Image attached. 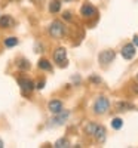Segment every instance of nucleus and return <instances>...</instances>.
<instances>
[{
    "label": "nucleus",
    "instance_id": "6ab92c4d",
    "mask_svg": "<svg viewBox=\"0 0 138 148\" xmlns=\"http://www.w3.org/2000/svg\"><path fill=\"white\" fill-rule=\"evenodd\" d=\"M18 67L21 68V70H28L30 68V62L27 59H19L18 61Z\"/></svg>",
    "mask_w": 138,
    "mask_h": 148
},
{
    "label": "nucleus",
    "instance_id": "ddd939ff",
    "mask_svg": "<svg viewBox=\"0 0 138 148\" xmlns=\"http://www.w3.org/2000/svg\"><path fill=\"white\" fill-rule=\"evenodd\" d=\"M59 9H61L59 0H51V2H49V12H51V14H57Z\"/></svg>",
    "mask_w": 138,
    "mask_h": 148
},
{
    "label": "nucleus",
    "instance_id": "0eeeda50",
    "mask_svg": "<svg viewBox=\"0 0 138 148\" xmlns=\"http://www.w3.org/2000/svg\"><path fill=\"white\" fill-rule=\"evenodd\" d=\"M80 15L83 18H91V16H95L97 15V9L91 5V3H85L80 9Z\"/></svg>",
    "mask_w": 138,
    "mask_h": 148
},
{
    "label": "nucleus",
    "instance_id": "2eb2a0df",
    "mask_svg": "<svg viewBox=\"0 0 138 148\" xmlns=\"http://www.w3.org/2000/svg\"><path fill=\"white\" fill-rule=\"evenodd\" d=\"M97 127H98V125H94V123H88V125L85 126V132H86L88 135H94V133L97 132Z\"/></svg>",
    "mask_w": 138,
    "mask_h": 148
},
{
    "label": "nucleus",
    "instance_id": "b1692460",
    "mask_svg": "<svg viewBox=\"0 0 138 148\" xmlns=\"http://www.w3.org/2000/svg\"><path fill=\"white\" fill-rule=\"evenodd\" d=\"M2 147H3V142H2V141H0V148H2Z\"/></svg>",
    "mask_w": 138,
    "mask_h": 148
},
{
    "label": "nucleus",
    "instance_id": "a211bd4d",
    "mask_svg": "<svg viewBox=\"0 0 138 148\" xmlns=\"http://www.w3.org/2000/svg\"><path fill=\"white\" fill-rule=\"evenodd\" d=\"M55 148H66V147H68V141L67 139H58L57 142H55V145H54Z\"/></svg>",
    "mask_w": 138,
    "mask_h": 148
},
{
    "label": "nucleus",
    "instance_id": "f257e3e1",
    "mask_svg": "<svg viewBox=\"0 0 138 148\" xmlns=\"http://www.w3.org/2000/svg\"><path fill=\"white\" fill-rule=\"evenodd\" d=\"M108 108H110L108 99L104 98V96H99L98 99L95 101V104H94V113L95 114H106L108 111Z\"/></svg>",
    "mask_w": 138,
    "mask_h": 148
},
{
    "label": "nucleus",
    "instance_id": "a878e982",
    "mask_svg": "<svg viewBox=\"0 0 138 148\" xmlns=\"http://www.w3.org/2000/svg\"><path fill=\"white\" fill-rule=\"evenodd\" d=\"M66 2H71V0H66Z\"/></svg>",
    "mask_w": 138,
    "mask_h": 148
},
{
    "label": "nucleus",
    "instance_id": "f8f14e48",
    "mask_svg": "<svg viewBox=\"0 0 138 148\" xmlns=\"http://www.w3.org/2000/svg\"><path fill=\"white\" fill-rule=\"evenodd\" d=\"M116 108L117 111H129V110H134V104L131 102H126V101H122V102H117L116 104Z\"/></svg>",
    "mask_w": 138,
    "mask_h": 148
},
{
    "label": "nucleus",
    "instance_id": "412c9836",
    "mask_svg": "<svg viewBox=\"0 0 138 148\" xmlns=\"http://www.w3.org/2000/svg\"><path fill=\"white\" fill-rule=\"evenodd\" d=\"M89 80H91V82H95V83H101V79H99V77H95V76L89 77Z\"/></svg>",
    "mask_w": 138,
    "mask_h": 148
},
{
    "label": "nucleus",
    "instance_id": "dca6fc26",
    "mask_svg": "<svg viewBox=\"0 0 138 148\" xmlns=\"http://www.w3.org/2000/svg\"><path fill=\"white\" fill-rule=\"evenodd\" d=\"M37 65H39V68H40V70H46V71H51V70H52V65L49 64L46 59H40Z\"/></svg>",
    "mask_w": 138,
    "mask_h": 148
},
{
    "label": "nucleus",
    "instance_id": "20e7f679",
    "mask_svg": "<svg viewBox=\"0 0 138 148\" xmlns=\"http://www.w3.org/2000/svg\"><path fill=\"white\" fill-rule=\"evenodd\" d=\"M54 59L55 62L59 65V67H66L67 65V52L64 47H58L57 51L54 52Z\"/></svg>",
    "mask_w": 138,
    "mask_h": 148
},
{
    "label": "nucleus",
    "instance_id": "9b49d317",
    "mask_svg": "<svg viewBox=\"0 0 138 148\" xmlns=\"http://www.w3.org/2000/svg\"><path fill=\"white\" fill-rule=\"evenodd\" d=\"M94 136L97 138L98 142H104L106 141V129L103 126H98L97 127V132L94 133Z\"/></svg>",
    "mask_w": 138,
    "mask_h": 148
},
{
    "label": "nucleus",
    "instance_id": "39448f33",
    "mask_svg": "<svg viewBox=\"0 0 138 148\" xmlns=\"http://www.w3.org/2000/svg\"><path fill=\"white\" fill-rule=\"evenodd\" d=\"M18 84L21 88L22 95H28L34 89V83L31 80H28V79H18Z\"/></svg>",
    "mask_w": 138,
    "mask_h": 148
},
{
    "label": "nucleus",
    "instance_id": "4be33fe9",
    "mask_svg": "<svg viewBox=\"0 0 138 148\" xmlns=\"http://www.w3.org/2000/svg\"><path fill=\"white\" fill-rule=\"evenodd\" d=\"M36 88H37V89H43V88H45V82H39Z\"/></svg>",
    "mask_w": 138,
    "mask_h": 148
},
{
    "label": "nucleus",
    "instance_id": "aec40b11",
    "mask_svg": "<svg viewBox=\"0 0 138 148\" xmlns=\"http://www.w3.org/2000/svg\"><path fill=\"white\" fill-rule=\"evenodd\" d=\"M62 18L67 19V21H70V19H71V14H70V12H64V15H62Z\"/></svg>",
    "mask_w": 138,
    "mask_h": 148
},
{
    "label": "nucleus",
    "instance_id": "393cba45",
    "mask_svg": "<svg viewBox=\"0 0 138 148\" xmlns=\"http://www.w3.org/2000/svg\"><path fill=\"white\" fill-rule=\"evenodd\" d=\"M10 2H18V0H10Z\"/></svg>",
    "mask_w": 138,
    "mask_h": 148
},
{
    "label": "nucleus",
    "instance_id": "4468645a",
    "mask_svg": "<svg viewBox=\"0 0 138 148\" xmlns=\"http://www.w3.org/2000/svg\"><path fill=\"white\" fill-rule=\"evenodd\" d=\"M18 45V39L17 37H8V39H5V46L6 47H14Z\"/></svg>",
    "mask_w": 138,
    "mask_h": 148
},
{
    "label": "nucleus",
    "instance_id": "423d86ee",
    "mask_svg": "<svg viewBox=\"0 0 138 148\" xmlns=\"http://www.w3.org/2000/svg\"><path fill=\"white\" fill-rule=\"evenodd\" d=\"M116 58V53L113 52V51H103L101 53H99L98 59H99V62H101V65H108L110 62H113V59Z\"/></svg>",
    "mask_w": 138,
    "mask_h": 148
},
{
    "label": "nucleus",
    "instance_id": "f03ea898",
    "mask_svg": "<svg viewBox=\"0 0 138 148\" xmlns=\"http://www.w3.org/2000/svg\"><path fill=\"white\" fill-rule=\"evenodd\" d=\"M68 116H70V111H64V110H62L61 113L55 114V117H54V119L49 120V123H48V127H57V126L64 125V121H67Z\"/></svg>",
    "mask_w": 138,
    "mask_h": 148
},
{
    "label": "nucleus",
    "instance_id": "9d476101",
    "mask_svg": "<svg viewBox=\"0 0 138 148\" xmlns=\"http://www.w3.org/2000/svg\"><path fill=\"white\" fill-rule=\"evenodd\" d=\"M15 25V19L9 16V15H3L2 18H0V27L2 28H10Z\"/></svg>",
    "mask_w": 138,
    "mask_h": 148
},
{
    "label": "nucleus",
    "instance_id": "7ed1b4c3",
    "mask_svg": "<svg viewBox=\"0 0 138 148\" xmlns=\"http://www.w3.org/2000/svg\"><path fill=\"white\" fill-rule=\"evenodd\" d=\"M64 25L59 22V21H54L51 24V27H49V34H51L54 39H61L62 36H64Z\"/></svg>",
    "mask_w": 138,
    "mask_h": 148
},
{
    "label": "nucleus",
    "instance_id": "bb28decb",
    "mask_svg": "<svg viewBox=\"0 0 138 148\" xmlns=\"http://www.w3.org/2000/svg\"><path fill=\"white\" fill-rule=\"evenodd\" d=\"M137 79H138V76H137Z\"/></svg>",
    "mask_w": 138,
    "mask_h": 148
},
{
    "label": "nucleus",
    "instance_id": "6e6552de",
    "mask_svg": "<svg viewBox=\"0 0 138 148\" xmlns=\"http://www.w3.org/2000/svg\"><path fill=\"white\" fill-rule=\"evenodd\" d=\"M135 45H125L122 47V56L125 59H132L135 56Z\"/></svg>",
    "mask_w": 138,
    "mask_h": 148
},
{
    "label": "nucleus",
    "instance_id": "5701e85b",
    "mask_svg": "<svg viewBox=\"0 0 138 148\" xmlns=\"http://www.w3.org/2000/svg\"><path fill=\"white\" fill-rule=\"evenodd\" d=\"M134 45H135V46H138V36H135V37H134Z\"/></svg>",
    "mask_w": 138,
    "mask_h": 148
},
{
    "label": "nucleus",
    "instance_id": "f3484780",
    "mask_svg": "<svg viewBox=\"0 0 138 148\" xmlns=\"http://www.w3.org/2000/svg\"><path fill=\"white\" fill-rule=\"evenodd\" d=\"M122 126H123V121H122V119L116 117V119H113V120H111V127H113V129L119 130Z\"/></svg>",
    "mask_w": 138,
    "mask_h": 148
},
{
    "label": "nucleus",
    "instance_id": "1a4fd4ad",
    "mask_svg": "<svg viewBox=\"0 0 138 148\" xmlns=\"http://www.w3.org/2000/svg\"><path fill=\"white\" fill-rule=\"evenodd\" d=\"M48 108H49V111H51L52 114H58V113L62 111V102L58 101V99H54V101H51L48 104Z\"/></svg>",
    "mask_w": 138,
    "mask_h": 148
}]
</instances>
